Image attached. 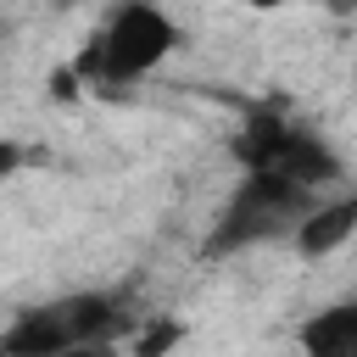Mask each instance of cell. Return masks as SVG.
Listing matches in <instances>:
<instances>
[{"label":"cell","mask_w":357,"mask_h":357,"mask_svg":"<svg viewBox=\"0 0 357 357\" xmlns=\"http://www.w3.org/2000/svg\"><path fill=\"white\" fill-rule=\"evenodd\" d=\"M95 45H100V78H106V84H123V78L151 73V67L173 50V22H167L156 6L128 0Z\"/></svg>","instance_id":"4"},{"label":"cell","mask_w":357,"mask_h":357,"mask_svg":"<svg viewBox=\"0 0 357 357\" xmlns=\"http://www.w3.org/2000/svg\"><path fill=\"white\" fill-rule=\"evenodd\" d=\"M117 329V296H61L45 307H28L6 335H0V357H56L67 346L84 340H106Z\"/></svg>","instance_id":"1"},{"label":"cell","mask_w":357,"mask_h":357,"mask_svg":"<svg viewBox=\"0 0 357 357\" xmlns=\"http://www.w3.org/2000/svg\"><path fill=\"white\" fill-rule=\"evenodd\" d=\"M17 162H22V151H17L11 139H0V178H11V173H17Z\"/></svg>","instance_id":"9"},{"label":"cell","mask_w":357,"mask_h":357,"mask_svg":"<svg viewBox=\"0 0 357 357\" xmlns=\"http://www.w3.org/2000/svg\"><path fill=\"white\" fill-rule=\"evenodd\" d=\"M56 357H117L106 340H84V346H67V351H56Z\"/></svg>","instance_id":"8"},{"label":"cell","mask_w":357,"mask_h":357,"mask_svg":"<svg viewBox=\"0 0 357 357\" xmlns=\"http://www.w3.org/2000/svg\"><path fill=\"white\" fill-rule=\"evenodd\" d=\"M234 156L251 167V173H273V178H296V184H324L340 173V162L329 156V145L318 134H301V128H284L279 117H251L245 134L234 139Z\"/></svg>","instance_id":"3"},{"label":"cell","mask_w":357,"mask_h":357,"mask_svg":"<svg viewBox=\"0 0 357 357\" xmlns=\"http://www.w3.org/2000/svg\"><path fill=\"white\" fill-rule=\"evenodd\" d=\"M307 212H312V184L273 178V173H251V178L229 195V206H223V218H218V229H212L206 251L218 257V251L257 245V240H268V234H279V229L301 223Z\"/></svg>","instance_id":"2"},{"label":"cell","mask_w":357,"mask_h":357,"mask_svg":"<svg viewBox=\"0 0 357 357\" xmlns=\"http://www.w3.org/2000/svg\"><path fill=\"white\" fill-rule=\"evenodd\" d=\"M351 229H357V201H329V206H312V212L296 223V245H301V257H324V251H335Z\"/></svg>","instance_id":"6"},{"label":"cell","mask_w":357,"mask_h":357,"mask_svg":"<svg viewBox=\"0 0 357 357\" xmlns=\"http://www.w3.org/2000/svg\"><path fill=\"white\" fill-rule=\"evenodd\" d=\"M307 357H357V301H335L301 324Z\"/></svg>","instance_id":"5"},{"label":"cell","mask_w":357,"mask_h":357,"mask_svg":"<svg viewBox=\"0 0 357 357\" xmlns=\"http://www.w3.org/2000/svg\"><path fill=\"white\" fill-rule=\"evenodd\" d=\"M251 6H262V11H268V6H284V0H251Z\"/></svg>","instance_id":"10"},{"label":"cell","mask_w":357,"mask_h":357,"mask_svg":"<svg viewBox=\"0 0 357 357\" xmlns=\"http://www.w3.org/2000/svg\"><path fill=\"white\" fill-rule=\"evenodd\" d=\"M173 340H178V324H151V329L134 340V357H162Z\"/></svg>","instance_id":"7"}]
</instances>
